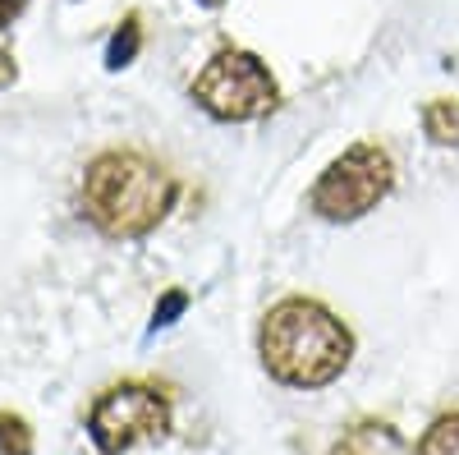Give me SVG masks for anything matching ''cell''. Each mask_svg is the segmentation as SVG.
Returning <instances> with one entry per match:
<instances>
[{
  "mask_svg": "<svg viewBox=\"0 0 459 455\" xmlns=\"http://www.w3.org/2000/svg\"><path fill=\"white\" fill-rule=\"evenodd\" d=\"M257 350H262V363L276 382L313 391V387L335 382L350 368L354 336L317 299H281L262 318Z\"/></svg>",
  "mask_w": 459,
  "mask_h": 455,
  "instance_id": "cell-1",
  "label": "cell"
},
{
  "mask_svg": "<svg viewBox=\"0 0 459 455\" xmlns=\"http://www.w3.org/2000/svg\"><path fill=\"white\" fill-rule=\"evenodd\" d=\"M175 194L179 184L161 162L143 157V152H101L83 171L79 207L101 235L138 240L166 221Z\"/></svg>",
  "mask_w": 459,
  "mask_h": 455,
  "instance_id": "cell-2",
  "label": "cell"
},
{
  "mask_svg": "<svg viewBox=\"0 0 459 455\" xmlns=\"http://www.w3.org/2000/svg\"><path fill=\"white\" fill-rule=\"evenodd\" d=\"M194 101L212 120L239 125V120H257L266 110H276L281 88L272 79V69H266L253 51H221L194 79Z\"/></svg>",
  "mask_w": 459,
  "mask_h": 455,
  "instance_id": "cell-3",
  "label": "cell"
},
{
  "mask_svg": "<svg viewBox=\"0 0 459 455\" xmlns=\"http://www.w3.org/2000/svg\"><path fill=\"white\" fill-rule=\"evenodd\" d=\"M391 184H395V166L386 152L372 143H354L313 184V212L326 221H359L391 194Z\"/></svg>",
  "mask_w": 459,
  "mask_h": 455,
  "instance_id": "cell-4",
  "label": "cell"
},
{
  "mask_svg": "<svg viewBox=\"0 0 459 455\" xmlns=\"http://www.w3.org/2000/svg\"><path fill=\"white\" fill-rule=\"evenodd\" d=\"M166 424H170V400L143 382H120L101 391L88 414V433L101 455H120L143 437H161Z\"/></svg>",
  "mask_w": 459,
  "mask_h": 455,
  "instance_id": "cell-5",
  "label": "cell"
},
{
  "mask_svg": "<svg viewBox=\"0 0 459 455\" xmlns=\"http://www.w3.org/2000/svg\"><path fill=\"white\" fill-rule=\"evenodd\" d=\"M331 455H413L409 442L381 419H359L340 433V442L331 446Z\"/></svg>",
  "mask_w": 459,
  "mask_h": 455,
  "instance_id": "cell-6",
  "label": "cell"
},
{
  "mask_svg": "<svg viewBox=\"0 0 459 455\" xmlns=\"http://www.w3.org/2000/svg\"><path fill=\"white\" fill-rule=\"evenodd\" d=\"M423 129H428L432 143H441V147H459V101H455V97L432 101V106L423 110Z\"/></svg>",
  "mask_w": 459,
  "mask_h": 455,
  "instance_id": "cell-7",
  "label": "cell"
},
{
  "mask_svg": "<svg viewBox=\"0 0 459 455\" xmlns=\"http://www.w3.org/2000/svg\"><path fill=\"white\" fill-rule=\"evenodd\" d=\"M143 51V19L138 14H129L120 28H115V37H110V47H106V65L110 69H125V65H134V56Z\"/></svg>",
  "mask_w": 459,
  "mask_h": 455,
  "instance_id": "cell-8",
  "label": "cell"
},
{
  "mask_svg": "<svg viewBox=\"0 0 459 455\" xmlns=\"http://www.w3.org/2000/svg\"><path fill=\"white\" fill-rule=\"evenodd\" d=\"M418 455H459V414H441L418 442Z\"/></svg>",
  "mask_w": 459,
  "mask_h": 455,
  "instance_id": "cell-9",
  "label": "cell"
},
{
  "mask_svg": "<svg viewBox=\"0 0 459 455\" xmlns=\"http://www.w3.org/2000/svg\"><path fill=\"white\" fill-rule=\"evenodd\" d=\"M0 455H32V433L19 414H0Z\"/></svg>",
  "mask_w": 459,
  "mask_h": 455,
  "instance_id": "cell-10",
  "label": "cell"
},
{
  "mask_svg": "<svg viewBox=\"0 0 459 455\" xmlns=\"http://www.w3.org/2000/svg\"><path fill=\"white\" fill-rule=\"evenodd\" d=\"M184 303H188V294H184V290H170V294L157 303V313H152V331H157V327H170V322L184 313Z\"/></svg>",
  "mask_w": 459,
  "mask_h": 455,
  "instance_id": "cell-11",
  "label": "cell"
},
{
  "mask_svg": "<svg viewBox=\"0 0 459 455\" xmlns=\"http://www.w3.org/2000/svg\"><path fill=\"white\" fill-rule=\"evenodd\" d=\"M23 5H28V0H0V28L14 23V19L23 14Z\"/></svg>",
  "mask_w": 459,
  "mask_h": 455,
  "instance_id": "cell-12",
  "label": "cell"
},
{
  "mask_svg": "<svg viewBox=\"0 0 459 455\" xmlns=\"http://www.w3.org/2000/svg\"><path fill=\"white\" fill-rule=\"evenodd\" d=\"M14 74H19V69H14V56H10V51H0V88H10V83H14Z\"/></svg>",
  "mask_w": 459,
  "mask_h": 455,
  "instance_id": "cell-13",
  "label": "cell"
},
{
  "mask_svg": "<svg viewBox=\"0 0 459 455\" xmlns=\"http://www.w3.org/2000/svg\"><path fill=\"white\" fill-rule=\"evenodd\" d=\"M203 5H212V10H216V5H225V0H203Z\"/></svg>",
  "mask_w": 459,
  "mask_h": 455,
  "instance_id": "cell-14",
  "label": "cell"
}]
</instances>
